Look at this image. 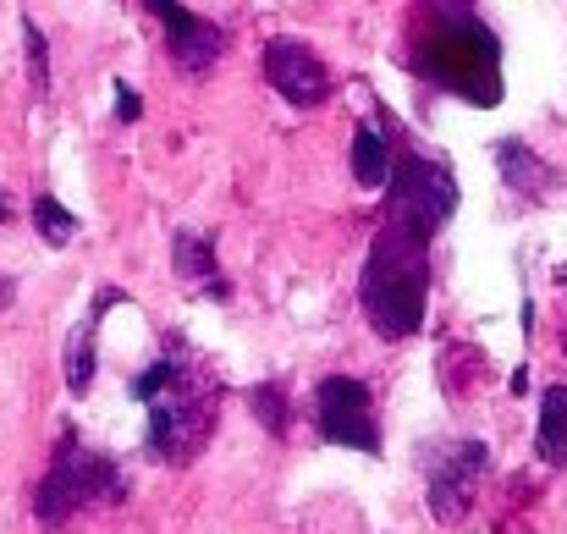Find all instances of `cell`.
Masks as SVG:
<instances>
[{
	"mask_svg": "<svg viewBox=\"0 0 567 534\" xmlns=\"http://www.w3.org/2000/svg\"><path fill=\"white\" fill-rule=\"evenodd\" d=\"M496 166H502V182L524 198H546L551 193V166L524 144V138H496Z\"/></svg>",
	"mask_w": 567,
	"mask_h": 534,
	"instance_id": "obj_12",
	"label": "cell"
},
{
	"mask_svg": "<svg viewBox=\"0 0 567 534\" xmlns=\"http://www.w3.org/2000/svg\"><path fill=\"white\" fill-rule=\"evenodd\" d=\"M144 11L166 28V50H172V61L188 78H204L226 55V28L209 22V17H198V11H188L183 0H144Z\"/></svg>",
	"mask_w": 567,
	"mask_h": 534,
	"instance_id": "obj_8",
	"label": "cell"
},
{
	"mask_svg": "<svg viewBox=\"0 0 567 534\" xmlns=\"http://www.w3.org/2000/svg\"><path fill=\"white\" fill-rule=\"evenodd\" d=\"M127 391L150 413V458L155 463H193L204 452V441L215 430V413H220V386L188 353V342L172 337L166 353L144 374H133Z\"/></svg>",
	"mask_w": 567,
	"mask_h": 534,
	"instance_id": "obj_1",
	"label": "cell"
},
{
	"mask_svg": "<svg viewBox=\"0 0 567 534\" xmlns=\"http://www.w3.org/2000/svg\"><path fill=\"white\" fill-rule=\"evenodd\" d=\"M111 304H122L116 287H105V292L94 298V309H89V315L72 326V337H66V391H72V397H83V391L94 386V331H100V315H105Z\"/></svg>",
	"mask_w": 567,
	"mask_h": 534,
	"instance_id": "obj_11",
	"label": "cell"
},
{
	"mask_svg": "<svg viewBox=\"0 0 567 534\" xmlns=\"http://www.w3.org/2000/svg\"><path fill=\"white\" fill-rule=\"evenodd\" d=\"M265 78H270V89H276L287 105H298V111L331 100V72H326V61H320L303 39H265Z\"/></svg>",
	"mask_w": 567,
	"mask_h": 534,
	"instance_id": "obj_9",
	"label": "cell"
},
{
	"mask_svg": "<svg viewBox=\"0 0 567 534\" xmlns=\"http://www.w3.org/2000/svg\"><path fill=\"white\" fill-rule=\"evenodd\" d=\"M353 182L359 187H385L391 182V161H396V150L385 144V133H380L375 122H364V127H353Z\"/></svg>",
	"mask_w": 567,
	"mask_h": 534,
	"instance_id": "obj_13",
	"label": "cell"
},
{
	"mask_svg": "<svg viewBox=\"0 0 567 534\" xmlns=\"http://www.w3.org/2000/svg\"><path fill=\"white\" fill-rule=\"evenodd\" d=\"M11 298H17V287H11V281H0V309H6Z\"/></svg>",
	"mask_w": 567,
	"mask_h": 534,
	"instance_id": "obj_19",
	"label": "cell"
},
{
	"mask_svg": "<svg viewBox=\"0 0 567 534\" xmlns=\"http://www.w3.org/2000/svg\"><path fill=\"white\" fill-rule=\"evenodd\" d=\"M408 61L424 83H435L468 105H502V44L463 6H446L441 28H430Z\"/></svg>",
	"mask_w": 567,
	"mask_h": 534,
	"instance_id": "obj_3",
	"label": "cell"
},
{
	"mask_svg": "<svg viewBox=\"0 0 567 534\" xmlns=\"http://www.w3.org/2000/svg\"><path fill=\"white\" fill-rule=\"evenodd\" d=\"M22 44H28V83L39 100H50V44H44L33 17H22Z\"/></svg>",
	"mask_w": 567,
	"mask_h": 534,
	"instance_id": "obj_16",
	"label": "cell"
},
{
	"mask_svg": "<svg viewBox=\"0 0 567 534\" xmlns=\"http://www.w3.org/2000/svg\"><path fill=\"white\" fill-rule=\"evenodd\" d=\"M430 232L385 215L370 243V259L359 270V304L380 342H408L424 326L430 304Z\"/></svg>",
	"mask_w": 567,
	"mask_h": 534,
	"instance_id": "obj_2",
	"label": "cell"
},
{
	"mask_svg": "<svg viewBox=\"0 0 567 534\" xmlns=\"http://www.w3.org/2000/svg\"><path fill=\"white\" fill-rule=\"evenodd\" d=\"M315 430H320V441H331V446L380 458L375 397H370V386L353 380V374H326V380L315 386Z\"/></svg>",
	"mask_w": 567,
	"mask_h": 534,
	"instance_id": "obj_7",
	"label": "cell"
},
{
	"mask_svg": "<svg viewBox=\"0 0 567 534\" xmlns=\"http://www.w3.org/2000/svg\"><path fill=\"white\" fill-rule=\"evenodd\" d=\"M138 111H144V100H138V89H133L127 78H116V122L127 127V122H138Z\"/></svg>",
	"mask_w": 567,
	"mask_h": 534,
	"instance_id": "obj_18",
	"label": "cell"
},
{
	"mask_svg": "<svg viewBox=\"0 0 567 534\" xmlns=\"http://www.w3.org/2000/svg\"><path fill=\"white\" fill-rule=\"evenodd\" d=\"M535 446H540V458L551 469L567 463V386H551L540 397V435H535Z\"/></svg>",
	"mask_w": 567,
	"mask_h": 534,
	"instance_id": "obj_14",
	"label": "cell"
},
{
	"mask_svg": "<svg viewBox=\"0 0 567 534\" xmlns=\"http://www.w3.org/2000/svg\"><path fill=\"white\" fill-rule=\"evenodd\" d=\"M391 182L396 187H391L385 215H396V220H408V226H419L430 237L452 220V209H457V177H452L446 161H435V155H424V150H413L402 138V150L391 161Z\"/></svg>",
	"mask_w": 567,
	"mask_h": 534,
	"instance_id": "obj_5",
	"label": "cell"
},
{
	"mask_svg": "<svg viewBox=\"0 0 567 534\" xmlns=\"http://www.w3.org/2000/svg\"><path fill=\"white\" fill-rule=\"evenodd\" d=\"M116 502H127V480H122L116 458L83 446L78 430L66 424L61 441H55V458H50L39 491H33V518H39L44 530H61V524H72L83 507H116Z\"/></svg>",
	"mask_w": 567,
	"mask_h": 534,
	"instance_id": "obj_4",
	"label": "cell"
},
{
	"mask_svg": "<svg viewBox=\"0 0 567 534\" xmlns=\"http://www.w3.org/2000/svg\"><path fill=\"white\" fill-rule=\"evenodd\" d=\"M248 402H254V419H259L270 435H287V391H281V386H254Z\"/></svg>",
	"mask_w": 567,
	"mask_h": 534,
	"instance_id": "obj_17",
	"label": "cell"
},
{
	"mask_svg": "<svg viewBox=\"0 0 567 534\" xmlns=\"http://www.w3.org/2000/svg\"><path fill=\"white\" fill-rule=\"evenodd\" d=\"M491 474V446L485 441H446L435 452H424V502L435 524H463L480 480Z\"/></svg>",
	"mask_w": 567,
	"mask_h": 534,
	"instance_id": "obj_6",
	"label": "cell"
},
{
	"mask_svg": "<svg viewBox=\"0 0 567 534\" xmlns=\"http://www.w3.org/2000/svg\"><path fill=\"white\" fill-rule=\"evenodd\" d=\"M33 232H39L50 248H72V237H78V215H72L61 198L39 193V198H33Z\"/></svg>",
	"mask_w": 567,
	"mask_h": 534,
	"instance_id": "obj_15",
	"label": "cell"
},
{
	"mask_svg": "<svg viewBox=\"0 0 567 534\" xmlns=\"http://www.w3.org/2000/svg\"><path fill=\"white\" fill-rule=\"evenodd\" d=\"M172 265H177V281L193 287L198 298H209V304H226V298H231V281L220 276V265H215V243H209L204 232H177V243H172Z\"/></svg>",
	"mask_w": 567,
	"mask_h": 534,
	"instance_id": "obj_10",
	"label": "cell"
},
{
	"mask_svg": "<svg viewBox=\"0 0 567 534\" xmlns=\"http://www.w3.org/2000/svg\"><path fill=\"white\" fill-rule=\"evenodd\" d=\"M6 220H11V198L0 193V226H6Z\"/></svg>",
	"mask_w": 567,
	"mask_h": 534,
	"instance_id": "obj_20",
	"label": "cell"
}]
</instances>
